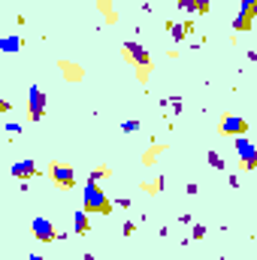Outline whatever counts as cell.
<instances>
[{
	"instance_id": "6da1fadb",
	"label": "cell",
	"mask_w": 257,
	"mask_h": 260,
	"mask_svg": "<svg viewBox=\"0 0 257 260\" xmlns=\"http://www.w3.org/2000/svg\"><path fill=\"white\" fill-rule=\"evenodd\" d=\"M82 203H85V212H100V215H109L112 212V203H109V197L97 188V182H88L85 185V194H82Z\"/></svg>"
},
{
	"instance_id": "7a4b0ae2",
	"label": "cell",
	"mask_w": 257,
	"mask_h": 260,
	"mask_svg": "<svg viewBox=\"0 0 257 260\" xmlns=\"http://www.w3.org/2000/svg\"><path fill=\"white\" fill-rule=\"evenodd\" d=\"M49 176L55 179V185H58V188H73V185H76V172H73V166L52 163V166H49Z\"/></svg>"
},
{
	"instance_id": "3957f363",
	"label": "cell",
	"mask_w": 257,
	"mask_h": 260,
	"mask_svg": "<svg viewBox=\"0 0 257 260\" xmlns=\"http://www.w3.org/2000/svg\"><path fill=\"white\" fill-rule=\"evenodd\" d=\"M236 151H239V163L245 169H254L257 166V148L245 139V136H236Z\"/></svg>"
},
{
	"instance_id": "277c9868",
	"label": "cell",
	"mask_w": 257,
	"mask_h": 260,
	"mask_svg": "<svg viewBox=\"0 0 257 260\" xmlns=\"http://www.w3.org/2000/svg\"><path fill=\"white\" fill-rule=\"evenodd\" d=\"M28 109H31V118L34 121H40L43 118V112H46V94L37 88V85H34V88H31V97H28Z\"/></svg>"
},
{
	"instance_id": "5b68a950",
	"label": "cell",
	"mask_w": 257,
	"mask_h": 260,
	"mask_svg": "<svg viewBox=\"0 0 257 260\" xmlns=\"http://www.w3.org/2000/svg\"><path fill=\"white\" fill-rule=\"evenodd\" d=\"M245 130H248V121L239 115H227L221 121V133H227V136H245Z\"/></svg>"
},
{
	"instance_id": "8992f818",
	"label": "cell",
	"mask_w": 257,
	"mask_h": 260,
	"mask_svg": "<svg viewBox=\"0 0 257 260\" xmlns=\"http://www.w3.org/2000/svg\"><path fill=\"white\" fill-rule=\"evenodd\" d=\"M34 236L40 242H52L55 239V224L49 218H34Z\"/></svg>"
},
{
	"instance_id": "52a82bcc",
	"label": "cell",
	"mask_w": 257,
	"mask_h": 260,
	"mask_svg": "<svg viewBox=\"0 0 257 260\" xmlns=\"http://www.w3.org/2000/svg\"><path fill=\"white\" fill-rule=\"evenodd\" d=\"M124 52L133 55V61H136L139 67H148V52H145L139 43H124Z\"/></svg>"
},
{
	"instance_id": "ba28073f",
	"label": "cell",
	"mask_w": 257,
	"mask_h": 260,
	"mask_svg": "<svg viewBox=\"0 0 257 260\" xmlns=\"http://www.w3.org/2000/svg\"><path fill=\"white\" fill-rule=\"evenodd\" d=\"M13 176H16V179H31V176H37V163H34V160L16 163V166H13Z\"/></svg>"
},
{
	"instance_id": "9c48e42d",
	"label": "cell",
	"mask_w": 257,
	"mask_h": 260,
	"mask_svg": "<svg viewBox=\"0 0 257 260\" xmlns=\"http://www.w3.org/2000/svg\"><path fill=\"white\" fill-rule=\"evenodd\" d=\"M73 224H76V227H73L76 233H88V230H91V227H88V212H85V209L76 212V215H73Z\"/></svg>"
},
{
	"instance_id": "30bf717a",
	"label": "cell",
	"mask_w": 257,
	"mask_h": 260,
	"mask_svg": "<svg viewBox=\"0 0 257 260\" xmlns=\"http://www.w3.org/2000/svg\"><path fill=\"white\" fill-rule=\"evenodd\" d=\"M0 49L4 52H19L22 49V37H7L4 43H0Z\"/></svg>"
},
{
	"instance_id": "8fae6325",
	"label": "cell",
	"mask_w": 257,
	"mask_h": 260,
	"mask_svg": "<svg viewBox=\"0 0 257 260\" xmlns=\"http://www.w3.org/2000/svg\"><path fill=\"white\" fill-rule=\"evenodd\" d=\"M166 28L173 31V40H185L188 31H191V25H166Z\"/></svg>"
},
{
	"instance_id": "7c38bea8",
	"label": "cell",
	"mask_w": 257,
	"mask_h": 260,
	"mask_svg": "<svg viewBox=\"0 0 257 260\" xmlns=\"http://www.w3.org/2000/svg\"><path fill=\"white\" fill-rule=\"evenodd\" d=\"M239 16H245V19L257 16V0H242V13Z\"/></svg>"
},
{
	"instance_id": "4fadbf2b",
	"label": "cell",
	"mask_w": 257,
	"mask_h": 260,
	"mask_svg": "<svg viewBox=\"0 0 257 260\" xmlns=\"http://www.w3.org/2000/svg\"><path fill=\"white\" fill-rule=\"evenodd\" d=\"M248 28H251V19H245V16H236V19H233V31H236V34H242V31H248Z\"/></svg>"
},
{
	"instance_id": "5bb4252c",
	"label": "cell",
	"mask_w": 257,
	"mask_h": 260,
	"mask_svg": "<svg viewBox=\"0 0 257 260\" xmlns=\"http://www.w3.org/2000/svg\"><path fill=\"white\" fill-rule=\"evenodd\" d=\"M200 4H203V0H179V7H182L185 13H194V10L200 13Z\"/></svg>"
},
{
	"instance_id": "9a60e30c",
	"label": "cell",
	"mask_w": 257,
	"mask_h": 260,
	"mask_svg": "<svg viewBox=\"0 0 257 260\" xmlns=\"http://www.w3.org/2000/svg\"><path fill=\"white\" fill-rule=\"evenodd\" d=\"M103 176H109V169H106V166H97V169L91 172V182H97V179H103Z\"/></svg>"
},
{
	"instance_id": "2e32d148",
	"label": "cell",
	"mask_w": 257,
	"mask_h": 260,
	"mask_svg": "<svg viewBox=\"0 0 257 260\" xmlns=\"http://www.w3.org/2000/svg\"><path fill=\"white\" fill-rule=\"evenodd\" d=\"M121 130H124V133H136V130H139V121H124Z\"/></svg>"
},
{
	"instance_id": "e0dca14e",
	"label": "cell",
	"mask_w": 257,
	"mask_h": 260,
	"mask_svg": "<svg viewBox=\"0 0 257 260\" xmlns=\"http://www.w3.org/2000/svg\"><path fill=\"white\" fill-rule=\"evenodd\" d=\"M191 233H194V239H203V236H206V227H203V224H194Z\"/></svg>"
},
{
	"instance_id": "ac0fdd59",
	"label": "cell",
	"mask_w": 257,
	"mask_h": 260,
	"mask_svg": "<svg viewBox=\"0 0 257 260\" xmlns=\"http://www.w3.org/2000/svg\"><path fill=\"white\" fill-rule=\"evenodd\" d=\"M209 163H212V166H218V169H221V166H224V160H221V157H218V154H215V151H209Z\"/></svg>"
},
{
	"instance_id": "d6986e66",
	"label": "cell",
	"mask_w": 257,
	"mask_h": 260,
	"mask_svg": "<svg viewBox=\"0 0 257 260\" xmlns=\"http://www.w3.org/2000/svg\"><path fill=\"white\" fill-rule=\"evenodd\" d=\"M133 230H136V224H133V221H127V224L121 227V233H124V236H133Z\"/></svg>"
},
{
	"instance_id": "ffe728a7",
	"label": "cell",
	"mask_w": 257,
	"mask_h": 260,
	"mask_svg": "<svg viewBox=\"0 0 257 260\" xmlns=\"http://www.w3.org/2000/svg\"><path fill=\"white\" fill-rule=\"evenodd\" d=\"M7 133L10 136H19V124H7Z\"/></svg>"
},
{
	"instance_id": "44dd1931",
	"label": "cell",
	"mask_w": 257,
	"mask_h": 260,
	"mask_svg": "<svg viewBox=\"0 0 257 260\" xmlns=\"http://www.w3.org/2000/svg\"><path fill=\"white\" fill-rule=\"evenodd\" d=\"M85 260H97V257H94V254H85Z\"/></svg>"
},
{
	"instance_id": "7402d4cb",
	"label": "cell",
	"mask_w": 257,
	"mask_h": 260,
	"mask_svg": "<svg viewBox=\"0 0 257 260\" xmlns=\"http://www.w3.org/2000/svg\"><path fill=\"white\" fill-rule=\"evenodd\" d=\"M31 260H43V257H40V254H31Z\"/></svg>"
}]
</instances>
